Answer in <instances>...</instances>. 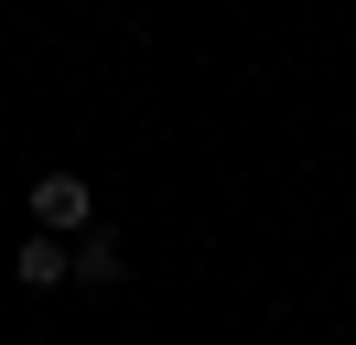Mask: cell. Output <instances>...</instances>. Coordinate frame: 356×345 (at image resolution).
<instances>
[{"label": "cell", "instance_id": "obj_2", "mask_svg": "<svg viewBox=\"0 0 356 345\" xmlns=\"http://www.w3.org/2000/svg\"><path fill=\"white\" fill-rule=\"evenodd\" d=\"M11 280H22V291H54V280H76V248L33 227V237H22V259H11Z\"/></svg>", "mask_w": 356, "mask_h": 345}, {"label": "cell", "instance_id": "obj_1", "mask_svg": "<svg viewBox=\"0 0 356 345\" xmlns=\"http://www.w3.org/2000/svg\"><path fill=\"white\" fill-rule=\"evenodd\" d=\"M33 227L44 237H97V194H87V172H44V184H33Z\"/></svg>", "mask_w": 356, "mask_h": 345}, {"label": "cell", "instance_id": "obj_3", "mask_svg": "<svg viewBox=\"0 0 356 345\" xmlns=\"http://www.w3.org/2000/svg\"><path fill=\"white\" fill-rule=\"evenodd\" d=\"M130 270V259H119V237L97 227V237H76V280H87V291H108V280Z\"/></svg>", "mask_w": 356, "mask_h": 345}]
</instances>
